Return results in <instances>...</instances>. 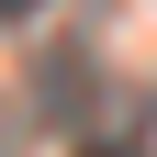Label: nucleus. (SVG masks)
I'll return each instance as SVG.
<instances>
[{
    "label": "nucleus",
    "instance_id": "nucleus-1",
    "mask_svg": "<svg viewBox=\"0 0 157 157\" xmlns=\"http://www.w3.org/2000/svg\"><path fill=\"white\" fill-rule=\"evenodd\" d=\"M90 101H101V56L90 45H45L34 56V124L45 135H90Z\"/></svg>",
    "mask_w": 157,
    "mask_h": 157
},
{
    "label": "nucleus",
    "instance_id": "nucleus-2",
    "mask_svg": "<svg viewBox=\"0 0 157 157\" xmlns=\"http://www.w3.org/2000/svg\"><path fill=\"white\" fill-rule=\"evenodd\" d=\"M90 157H157V101L135 112V135H124V146H90Z\"/></svg>",
    "mask_w": 157,
    "mask_h": 157
},
{
    "label": "nucleus",
    "instance_id": "nucleus-3",
    "mask_svg": "<svg viewBox=\"0 0 157 157\" xmlns=\"http://www.w3.org/2000/svg\"><path fill=\"white\" fill-rule=\"evenodd\" d=\"M34 11H45V0H0V23H34Z\"/></svg>",
    "mask_w": 157,
    "mask_h": 157
},
{
    "label": "nucleus",
    "instance_id": "nucleus-4",
    "mask_svg": "<svg viewBox=\"0 0 157 157\" xmlns=\"http://www.w3.org/2000/svg\"><path fill=\"white\" fill-rule=\"evenodd\" d=\"M0 157H11V112H0Z\"/></svg>",
    "mask_w": 157,
    "mask_h": 157
}]
</instances>
